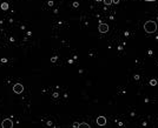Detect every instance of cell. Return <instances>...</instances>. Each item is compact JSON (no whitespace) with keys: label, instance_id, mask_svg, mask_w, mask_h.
Here are the masks:
<instances>
[{"label":"cell","instance_id":"6da1fadb","mask_svg":"<svg viewBox=\"0 0 158 128\" xmlns=\"http://www.w3.org/2000/svg\"><path fill=\"white\" fill-rule=\"evenodd\" d=\"M144 30H145V32H148V33H155L156 31H157V24L152 20L148 21V22H145V25H144Z\"/></svg>","mask_w":158,"mask_h":128},{"label":"cell","instance_id":"7a4b0ae2","mask_svg":"<svg viewBox=\"0 0 158 128\" xmlns=\"http://www.w3.org/2000/svg\"><path fill=\"white\" fill-rule=\"evenodd\" d=\"M13 91H14V93L20 94V93H23V91H24V87H23V85L21 84H17V85H14Z\"/></svg>","mask_w":158,"mask_h":128},{"label":"cell","instance_id":"3957f363","mask_svg":"<svg viewBox=\"0 0 158 128\" xmlns=\"http://www.w3.org/2000/svg\"><path fill=\"white\" fill-rule=\"evenodd\" d=\"M98 30H99L100 33H106L107 31H109V26H107V24H100Z\"/></svg>","mask_w":158,"mask_h":128},{"label":"cell","instance_id":"277c9868","mask_svg":"<svg viewBox=\"0 0 158 128\" xmlns=\"http://www.w3.org/2000/svg\"><path fill=\"white\" fill-rule=\"evenodd\" d=\"M97 123H98V126H105L106 119L104 118V116H99V118L97 119Z\"/></svg>","mask_w":158,"mask_h":128},{"label":"cell","instance_id":"5b68a950","mask_svg":"<svg viewBox=\"0 0 158 128\" xmlns=\"http://www.w3.org/2000/svg\"><path fill=\"white\" fill-rule=\"evenodd\" d=\"M13 126V122L11 121L10 119H7V120H4L3 121V127H12Z\"/></svg>","mask_w":158,"mask_h":128},{"label":"cell","instance_id":"8992f818","mask_svg":"<svg viewBox=\"0 0 158 128\" xmlns=\"http://www.w3.org/2000/svg\"><path fill=\"white\" fill-rule=\"evenodd\" d=\"M7 7H8V5H7V4H3V5H1V8H3V10H6Z\"/></svg>","mask_w":158,"mask_h":128},{"label":"cell","instance_id":"52a82bcc","mask_svg":"<svg viewBox=\"0 0 158 128\" xmlns=\"http://www.w3.org/2000/svg\"><path fill=\"white\" fill-rule=\"evenodd\" d=\"M104 3L106 4V5H110V4L112 3V0H104Z\"/></svg>","mask_w":158,"mask_h":128},{"label":"cell","instance_id":"ba28073f","mask_svg":"<svg viewBox=\"0 0 158 128\" xmlns=\"http://www.w3.org/2000/svg\"><path fill=\"white\" fill-rule=\"evenodd\" d=\"M150 84H151V85H156L157 82H156V80H151V82H150Z\"/></svg>","mask_w":158,"mask_h":128},{"label":"cell","instance_id":"9c48e42d","mask_svg":"<svg viewBox=\"0 0 158 128\" xmlns=\"http://www.w3.org/2000/svg\"><path fill=\"white\" fill-rule=\"evenodd\" d=\"M145 1H156V0H145Z\"/></svg>","mask_w":158,"mask_h":128},{"label":"cell","instance_id":"30bf717a","mask_svg":"<svg viewBox=\"0 0 158 128\" xmlns=\"http://www.w3.org/2000/svg\"><path fill=\"white\" fill-rule=\"evenodd\" d=\"M97 1H100V0H97Z\"/></svg>","mask_w":158,"mask_h":128}]
</instances>
